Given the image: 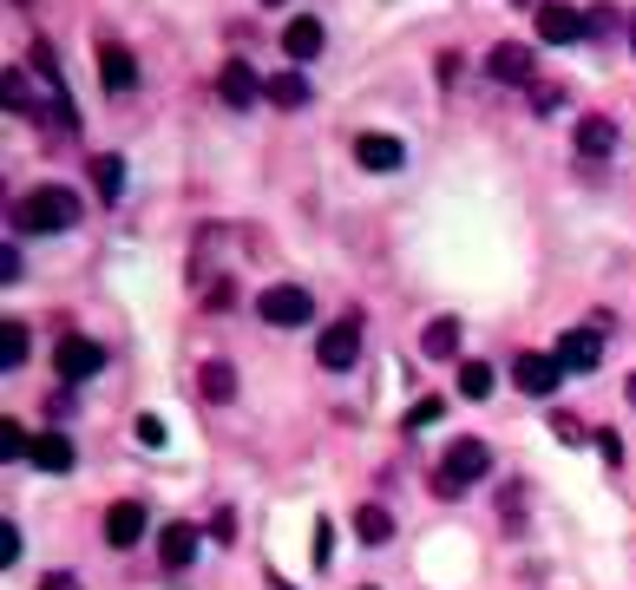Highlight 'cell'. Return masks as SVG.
I'll return each instance as SVG.
<instances>
[{
  "label": "cell",
  "instance_id": "obj_3",
  "mask_svg": "<svg viewBox=\"0 0 636 590\" xmlns=\"http://www.w3.org/2000/svg\"><path fill=\"white\" fill-rule=\"evenodd\" d=\"M315 361H322L328 374H348V368L361 361V315L328 322V328H322V342H315Z\"/></svg>",
  "mask_w": 636,
  "mask_h": 590
},
{
  "label": "cell",
  "instance_id": "obj_9",
  "mask_svg": "<svg viewBox=\"0 0 636 590\" xmlns=\"http://www.w3.org/2000/svg\"><path fill=\"white\" fill-rule=\"evenodd\" d=\"M486 72H493L499 85H525V79L539 72V53H532V46H519V39H506V46H493V53H486Z\"/></svg>",
  "mask_w": 636,
  "mask_h": 590
},
{
  "label": "cell",
  "instance_id": "obj_38",
  "mask_svg": "<svg viewBox=\"0 0 636 590\" xmlns=\"http://www.w3.org/2000/svg\"><path fill=\"white\" fill-rule=\"evenodd\" d=\"M624 401H631V407H636V374H631V381H624Z\"/></svg>",
  "mask_w": 636,
  "mask_h": 590
},
{
  "label": "cell",
  "instance_id": "obj_21",
  "mask_svg": "<svg viewBox=\"0 0 636 590\" xmlns=\"http://www.w3.org/2000/svg\"><path fill=\"white\" fill-rule=\"evenodd\" d=\"M493 387H499L493 361H460V394L466 401H493Z\"/></svg>",
  "mask_w": 636,
  "mask_h": 590
},
{
  "label": "cell",
  "instance_id": "obj_18",
  "mask_svg": "<svg viewBox=\"0 0 636 590\" xmlns=\"http://www.w3.org/2000/svg\"><path fill=\"white\" fill-rule=\"evenodd\" d=\"M420 355H427V361H453V355H460V322H453V315L427 322V328H420Z\"/></svg>",
  "mask_w": 636,
  "mask_h": 590
},
{
  "label": "cell",
  "instance_id": "obj_15",
  "mask_svg": "<svg viewBox=\"0 0 636 590\" xmlns=\"http://www.w3.org/2000/svg\"><path fill=\"white\" fill-rule=\"evenodd\" d=\"M282 53H289L296 66H309V59L322 53V20H309V13H296V20L282 26Z\"/></svg>",
  "mask_w": 636,
  "mask_h": 590
},
{
  "label": "cell",
  "instance_id": "obj_10",
  "mask_svg": "<svg viewBox=\"0 0 636 590\" xmlns=\"http://www.w3.org/2000/svg\"><path fill=\"white\" fill-rule=\"evenodd\" d=\"M217 92H223V105H236V112H250L269 85L250 72V59H223V72H217Z\"/></svg>",
  "mask_w": 636,
  "mask_h": 590
},
{
  "label": "cell",
  "instance_id": "obj_4",
  "mask_svg": "<svg viewBox=\"0 0 636 590\" xmlns=\"http://www.w3.org/2000/svg\"><path fill=\"white\" fill-rule=\"evenodd\" d=\"M256 315H263L269 328H302V322L315 315V302H309V289H296V282H276V289H263Z\"/></svg>",
  "mask_w": 636,
  "mask_h": 590
},
{
  "label": "cell",
  "instance_id": "obj_41",
  "mask_svg": "<svg viewBox=\"0 0 636 590\" xmlns=\"http://www.w3.org/2000/svg\"><path fill=\"white\" fill-rule=\"evenodd\" d=\"M20 7H33V0H20Z\"/></svg>",
  "mask_w": 636,
  "mask_h": 590
},
{
  "label": "cell",
  "instance_id": "obj_22",
  "mask_svg": "<svg viewBox=\"0 0 636 590\" xmlns=\"http://www.w3.org/2000/svg\"><path fill=\"white\" fill-rule=\"evenodd\" d=\"M0 99H7V112H20V118H33V112H39V99H33V85H26V72H13V66H7V79H0Z\"/></svg>",
  "mask_w": 636,
  "mask_h": 590
},
{
  "label": "cell",
  "instance_id": "obj_1",
  "mask_svg": "<svg viewBox=\"0 0 636 590\" xmlns=\"http://www.w3.org/2000/svg\"><path fill=\"white\" fill-rule=\"evenodd\" d=\"M13 223H20L26 236H59V230L79 223V197H72L66 184H39V190H26V204L13 210Z\"/></svg>",
  "mask_w": 636,
  "mask_h": 590
},
{
  "label": "cell",
  "instance_id": "obj_13",
  "mask_svg": "<svg viewBox=\"0 0 636 590\" xmlns=\"http://www.w3.org/2000/svg\"><path fill=\"white\" fill-rule=\"evenodd\" d=\"M401 158H407V151H401V138H388V131H361V138H355V164H361V171H401Z\"/></svg>",
  "mask_w": 636,
  "mask_h": 590
},
{
  "label": "cell",
  "instance_id": "obj_34",
  "mask_svg": "<svg viewBox=\"0 0 636 590\" xmlns=\"http://www.w3.org/2000/svg\"><path fill=\"white\" fill-rule=\"evenodd\" d=\"M230 302H236V282H230V276H223V282H210V309H217V315H223V309H230Z\"/></svg>",
  "mask_w": 636,
  "mask_h": 590
},
{
  "label": "cell",
  "instance_id": "obj_2",
  "mask_svg": "<svg viewBox=\"0 0 636 590\" xmlns=\"http://www.w3.org/2000/svg\"><path fill=\"white\" fill-rule=\"evenodd\" d=\"M493 473V453H486V440H453L447 447V460H440V473H433V493L440 499H460L466 486H479Z\"/></svg>",
  "mask_w": 636,
  "mask_h": 590
},
{
  "label": "cell",
  "instance_id": "obj_31",
  "mask_svg": "<svg viewBox=\"0 0 636 590\" xmlns=\"http://www.w3.org/2000/svg\"><path fill=\"white\" fill-rule=\"evenodd\" d=\"M204 539H217V545H230V539H236V519H230V512H210V525H204Z\"/></svg>",
  "mask_w": 636,
  "mask_h": 590
},
{
  "label": "cell",
  "instance_id": "obj_25",
  "mask_svg": "<svg viewBox=\"0 0 636 590\" xmlns=\"http://www.w3.org/2000/svg\"><path fill=\"white\" fill-rule=\"evenodd\" d=\"M20 361H26V328H20V322H7V328H0V368L13 374Z\"/></svg>",
  "mask_w": 636,
  "mask_h": 590
},
{
  "label": "cell",
  "instance_id": "obj_16",
  "mask_svg": "<svg viewBox=\"0 0 636 590\" xmlns=\"http://www.w3.org/2000/svg\"><path fill=\"white\" fill-rule=\"evenodd\" d=\"M39 473H72L79 466V453H72V440L66 433H33V453H26Z\"/></svg>",
  "mask_w": 636,
  "mask_h": 590
},
{
  "label": "cell",
  "instance_id": "obj_6",
  "mask_svg": "<svg viewBox=\"0 0 636 590\" xmlns=\"http://www.w3.org/2000/svg\"><path fill=\"white\" fill-rule=\"evenodd\" d=\"M585 33H591V20H585L578 7L539 0V39H545V46H571V39H585Z\"/></svg>",
  "mask_w": 636,
  "mask_h": 590
},
{
  "label": "cell",
  "instance_id": "obj_26",
  "mask_svg": "<svg viewBox=\"0 0 636 590\" xmlns=\"http://www.w3.org/2000/svg\"><path fill=\"white\" fill-rule=\"evenodd\" d=\"M440 414H447V401H440V394H427V401H414V407H407V433H420V427H433Z\"/></svg>",
  "mask_w": 636,
  "mask_h": 590
},
{
  "label": "cell",
  "instance_id": "obj_17",
  "mask_svg": "<svg viewBox=\"0 0 636 590\" xmlns=\"http://www.w3.org/2000/svg\"><path fill=\"white\" fill-rule=\"evenodd\" d=\"M578 151H585V158H611V151H617V125H611L604 112H585V118H578Z\"/></svg>",
  "mask_w": 636,
  "mask_h": 590
},
{
  "label": "cell",
  "instance_id": "obj_33",
  "mask_svg": "<svg viewBox=\"0 0 636 590\" xmlns=\"http://www.w3.org/2000/svg\"><path fill=\"white\" fill-rule=\"evenodd\" d=\"M558 105H565L558 85H532V112H558Z\"/></svg>",
  "mask_w": 636,
  "mask_h": 590
},
{
  "label": "cell",
  "instance_id": "obj_20",
  "mask_svg": "<svg viewBox=\"0 0 636 590\" xmlns=\"http://www.w3.org/2000/svg\"><path fill=\"white\" fill-rule=\"evenodd\" d=\"M355 539H361V545H388V539H394V512H388V506H361V512H355Z\"/></svg>",
  "mask_w": 636,
  "mask_h": 590
},
{
  "label": "cell",
  "instance_id": "obj_28",
  "mask_svg": "<svg viewBox=\"0 0 636 590\" xmlns=\"http://www.w3.org/2000/svg\"><path fill=\"white\" fill-rule=\"evenodd\" d=\"M33 66H39L46 79H53V92H66V72H59V53H53L46 39H33Z\"/></svg>",
  "mask_w": 636,
  "mask_h": 590
},
{
  "label": "cell",
  "instance_id": "obj_24",
  "mask_svg": "<svg viewBox=\"0 0 636 590\" xmlns=\"http://www.w3.org/2000/svg\"><path fill=\"white\" fill-rule=\"evenodd\" d=\"M204 401H217V407L236 401V368H230V361H210V368H204Z\"/></svg>",
  "mask_w": 636,
  "mask_h": 590
},
{
  "label": "cell",
  "instance_id": "obj_39",
  "mask_svg": "<svg viewBox=\"0 0 636 590\" xmlns=\"http://www.w3.org/2000/svg\"><path fill=\"white\" fill-rule=\"evenodd\" d=\"M631 53H636V20H631Z\"/></svg>",
  "mask_w": 636,
  "mask_h": 590
},
{
  "label": "cell",
  "instance_id": "obj_12",
  "mask_svg": "<svg viewBox=\"0 0 636 590\" xmlns=\"http://www.w3.org/2000/svg\"><path fill=\"white\" fill-rule=\"evenodd\" d=\"M99 79H105V92H131V85H138V59H131V46L105 39V46H99Z\"/></svg>",
  "mask_w": 636,
  "mask_h": 590
},
{
  "label": "cell",
  "instance_id": "obj_14",
  "mask_svg": "<svg viewBox=\"0 0 636 590\" xmlns=\"http://www.w3.org/2000/svg\"><path fill=\"white\" fill-rule=\"evenodd\" d=\"M138 539H144V506H138V499H118V506L105 512V545L131 552Z\"/></svg>",
  "mask_w": 636,
  "mask_h": 590
},
{
  "label": "cell",
  "instance_id": "obj_35",
  "mask_svg": "<svg viewBox=\"0 0 636 590\" xmlns=\"http://www.w3.org/2000/svg\"><path fill=\"white\" fill-rule=\"evenodd\" d=\"M13 558H20V532H13V525H0V565L13 571Z\"/></svg>",
  "mask_w": 636,
  "mask_h": 590
},
{
  "label": "cell",
  "instance_id": "obj_32",
  "mask_svg": "<svg viewBox=\"0 0 636 590\" xmlns=\"http://www.w3.org/2000/svg\"><path fill=\"white\" fill-rule=\"evenodd\" d=\"M328 558H335V525H328V519H322V525H315V565H322V571H328Z\"/></svg>",
  "mask_w": 636,
  "mask_h": 590
},
{
  "label": "cell",
  "instance_id": "obj_40",
  "mask_svg": "<svg viewBox=\"0 0 636 590\" xmlns=\"http://www.w3.org/2000/svg\"><path fill=\"white\" fill-rule=\"evenodd\" d=\"M263 7H282V0H263Z\"/></svg>",
  "mask_w": 636,
  "mask_h": 590
},
{
  "label": "cell",
  "instance_id": "obj_27",
  "mask_svg": "<svg viewBox=\"0 0 636 590\" xmlns=\"http://www.w3.org/2000/svg\"><path fill=\"white\" fill-rule=\"evenodd\" d=\"M0 453H7V460H26V453H33V433H26L20 420H7V427H0Z\"/></svg>",
  "mask_w": 636,
  "mask_h": 590
},
{
  "label": "cell",
  "instance_id": "obj_7",
  "mask_svg": "<svg viewBox=\"0 0 636 590\" xmlns=\"http://www.w3.org/2000/svg\"><path fill=\"white\" fill-rule=\"evenodd\" d=\"M512 381H519V394L545 401V394H558V381H565V361H558V355H519V361H512Z\"/></svg>",
  "mask_w": 636,
  "mask_h": 590
},
{
  "label": "cell",
  "instance_id": "obj_8",
  "mask_svg": "<svg viewBox=\"0 0 636 590\" xmlns=\"http://www.w3.org/2000/svg\"><path fill=\"white\" fill-rule=\"evenodd\" d=\"M552 355L565 361V374H598V361H604V328H571Z\"/></svg>",
  "mask_w": 636,
  "mask_h": 590
},
{
  "label": "cell",
  "instance_id": "obj_19",
  "mask_svg": "<svg viewBox=\"0 0 636 590\" xmlns=\"http://www.w3.org/2000/svg\"><path fill=\"white\" fill-rule=\"evenodd\" d=\"M263 99H269V105H282V112H302V105H309V79H302V72H276Z\"/></svg>",
  "mask_w": 636,
  "mask_h": 590
},
{
  "label": "cell",
  "instance_id": "obj_37",
  "mask_svg": "<svg viewBox=\"0 0 636 590\" xmlns=\"http://www.w3.org/2000/svg\"><path fill=\"white\" fill-rule=\"evenodd\" d=\"M39 590H79V578H72V571H46V578H39Z\"/></svg>",
  "mask_w": 636,
  "mask_h": 590
},
{
  "label": "cell",
  "instance_id": "obj_30",
  "mask_svg": "<svg viewBox=\"0 0 636 590\" xmlns=\"http://www.w3.org/2000/svg\"><path fill=\"white\" fill-rule=\"evenodd\" d=\"M131 433H138V447H164V420H158V414H138Z\"/></svg>",
  "mask_w": 636,
  "mask_h": 590
},
{
  "label": "cell",
  "instance_id": "obj_23",
  "mask_svg": "<svg viewBox=\"0 0 636 590\" xmlns=\"http://www.w3.org/2000/svg\"><path fill=\"white\" fill-rule=\"evenodd\" d=\"M92 190L105 197V204H118V190H125V164L105 151V158H92Z\"/></svg>",
  "mask_w": 636,
  "mask_h": 590
},
{
  "label": "cell",
  "instance_id": "obj_5",
  "mask_svg": "<svg viewBox=\"0 0 636 590\" xmlns=\"http://www.w3.org/2000/svg\"><path fill=\"white\" fill-rule=\"evenodd\" d=\"M53 368H59V381H92V374L105 368V348H99V342H85V335H59Z\"/></svg>",
  "mask_w": 636,
  "mask_h": 590
},
{
  "label": "cell",
  "instance_id": "obj_29",
  "mask_svg": "<svg viewBox=\"0 0 636 590\" xmlns=\"http://www.w3.org/2000/svg\"><path fill=\"white\" fill-rule=\"evenodd\" d=\"M552 433L565 440V447H585L591 433H585V420H571V414H552Z\"/></svg>",
  "mask_w": 636,
  "mask_h": 590
},
{
  "label": "cell",
  "instance_id": "obj_36",
  "mask_svg": "<svg viewBox=\"0 0 636 590\" xmlns=\"http://www.w3.org/2000/svg\"><path fill=\"white\" fill-rule=\"evenodd\" d=\"M598 453H604V460H611V466H617V460H624V440H617V433H611V427H604V433H598Z\"/></svg>",
  "mask_w": 636,
  "mask_h": 590
},
{
  "label": "cell",
  "instance_id": "obj_11",
  "mask_svg": "<svg viewBox=\"0 0 636 590\" xmlns=\"http://www.w3.org/2000/svg\"><path fill=\"white\" fill-rule=\"evenodd\" d=\"M197 545H204L197 525H164V532H158V565H164V571H190V565H197Z\"/></svg>",
  "mask_w": 636,
  "mask_h": 590
}]
</instances>
